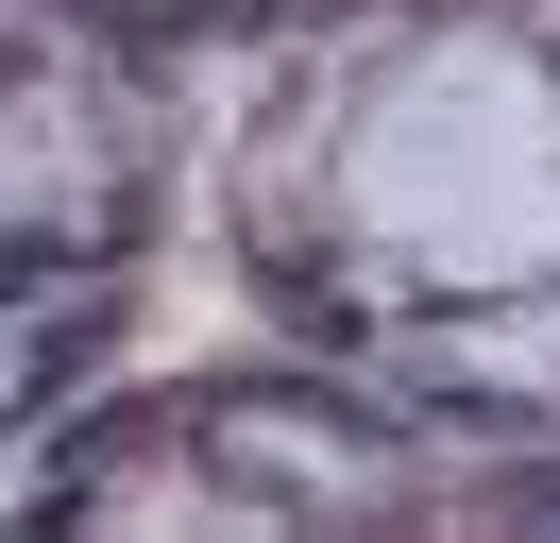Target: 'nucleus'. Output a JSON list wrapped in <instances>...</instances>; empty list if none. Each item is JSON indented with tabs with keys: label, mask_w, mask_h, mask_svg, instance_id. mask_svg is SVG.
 I'll use <instances>...</instances> for the list:
<instances>
[{
	"label": "nucleus",
	"mask_w": 560,
	"mask_h": 543,
	"mask_svg": "<svg viewBox=\"0 0 560 543\" xmlns=\"http://www.w3.org/2000/svg\"><path fill=\"white\" fill-rule=\"evenodd\" d=\"M357 204H374L424 272H526L560 238V153H544L526 68H492V51L408 68V85L374 102V136H357Z\"/></svg>",
	"instance_id": "f257e3e1"
}]
</instances>
